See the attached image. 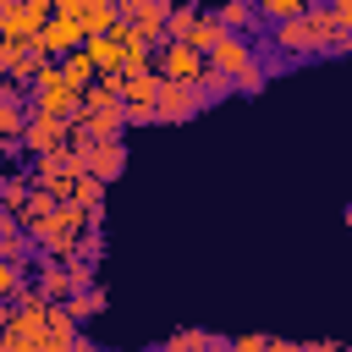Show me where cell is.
<instances>
[{
	"label": "cell",
	"instance_id": "obj_1",
	"mask_svg": "<svg viewBox=\"0 0 352 352\" xmlns=\"http://www.w3.org/2000/svg\"><path fill=\"white\" fill-rule=\"evenodd\" d=\"M28 220V231H33V248L44 253V258H72L77 253V242H82V231L88 226H99L88 209H77L72 198H60L55 209H44V214H22Z\"/></svg>",
	"mask_w": 352,
	"mask_h": 352
},
{
	"label": "cell",
	"instance_id": "obj_2",
	"mask_svg": "<svg viewBox=\"0 0 352 352\" xmlns=\"http://www.w3.org/2000/svg\"><path fill=\"white\" fill-rule=\"evenodd\" d=\"M28 99H33V110H44V116H66V121H77V116H82V88L66 77V66H60V60H44V66L33 72Z\"/></svg>",
	"mask_w": 352,
	"mask_h": 352
},
{
	"label": "cell",
	"instance_id": "obj_3",
	"mask_svg": "<svg viewBox=\"0 0 352 352\" xmlns=\"http://www.w3.org/2000/svg\"><path fill=\"white\" fill-rule=\"evenodd\" d=\"M154 72H160L165 82H198V77L209 72V55H204L198 44H176V38H165V44L154 50Z\"/></svg>",
	"mask_w": 352,
	"mask_h": 352
},
{
	"label": "cell",
	"instance_id": "obj_4",
	"mask_svg": "<svg viewBox=\"0 0 352 352\" xmlns=\"http://www.w3.org/2000/svg\"><path fill=\"white\" fill-rule=\"evenodd\" d=\"M88 165L72 154V148H55V154H33V165H28V176L38 182V187H50L55 198H72V182L82 176Z\"/></svg>",
	"mask_w": 352,
	"mask_h": 352
},
{
	"label": "cell",
	"instance_id": "obj_5",
	"mask_svg": "<svg viewBox=\"0 0 352 352\" xmlns=\"http://www.w3.org/2000/svg\"><path fill=\"white\" fill-rule=\"evenodd\" d=\"M160 88H165V77H160L154 66L126 72V121H132V126L160 121Z\"/></svg>",
	"mask_w": 352,
	"mask_h": 352
},
{
	"label": "cell",
	"instance_id": "obj_6",
	"mask_svg": "<svg viewBox=\"0 0 352 352\" xmlns=\"http://www.w3.org/2000/svg\"><path fill=\"white\" fill-rule=\"evenodd\" d=\"M55 16V0H16V6H0V33L6 38H38Z\"/></svg>",
	"mask_w": 352,
	"mask_h": 352
},
{
	"label": "cell",
	"instance_id": "obj_7",
	"mask_svg": "<svg viewBox=\"0 0 352 352\" xmlns=\"http://www.w3.org/2000/svg\"><path fill=\"white\" fill-rule=\"evenodd\" d=\"M116 6H121V22H132V28H138V38H148V44H165L176 0H116Z\"/></svg>",
	"mask_w": 352,
	"mask_h": 352
},
{
	"label": "cell",
	"instance_id": "obj_8",
	"mask_svg": "<svg viewBox=\"0 0 352 352\" xmlns=\"http://www.w3.org/2000/svg\"><path fill=\"white\" fill-rule=\"evenodd\" d=\"M270 44H275L280 55H324V50H319V22H314V11L286 16V22H270Z\"/></svg>",
	"mask_w": 352,
	"mask_h": 352
},
{
	"label": "cell",
	"instance_id": "obj_9",
	"mask_svg": "<svg viewBox=\"0 0 352 352\" xmlns=\"http://www.w3.org/2000/svg\"><path fill=\"white\" fill-rule=\"evenodd\" d=\"M209 66H220L226 77H236V82H242V77H248V72L258 66V50H253V44H248V38L236 33V28H226V38H220V44L209 50Z\"/></svg>",
	"mask_w": 352,
	"mask_h": 352
},
{
	"label": "cell",
	"instance_id": "obj_10",
	"mask_svg": "<svg viewBox=\"0 0 352 352\" xmlns=\"http://www.w3.org/2000/svg\"><path fill=\"white\" fill-rule=\"evenodd\" d=\"M66 143H72V121L33 110V121H28V132H22V148H28V154H55V148H66Z\"/></svg>",
	"mask_w": 352,
	"mask_h": 352
},
{
	"label": "cell",
	"instance_id": "obj_11",
	"mask_svg": "<svg viewBox=\"0 0 352 352\" xmlns=\"http://www.w3.org/2000/svg\"><path fill=\"white\" fill-rule=\"evenodd\" d=\"M50 55L38 50V44H28V38H0V72H6V82H33V72L44 66Z\"/></svg>",
	"mask_w": 352,
	"mask_h": 352
},
{
	"label": "cell",
	"instance_id": "obj_12",
	"mask_svg": "<svg viewBox=\"0 0 352 352\" xmlns=\"http://www.w3.org/2000/svg\"><path fill=\"white\" fill-rule=\"evenodd\" d=\"M33 44H38L50 60H66L72 50H82V44H88V28H82V22H66V16H50V28H44Z\"/></svg>",
	"mask_w": 352,
	"mask_h": 352
},
{
	"label": "cell",
	"instance_id": "obj_13",
	"mask_svg": "<svg viewBox=\"0 0 352 352\" xmlns=\"http://www.w3.org/2000/svg\"><path fill=\"white\" fill-rule=\"evenodd\" d=\"M204 110V99H198V82H165L160 88V121H192Z\"/></svg>",
	"mask_w": 352,
	"mask_h": 352
},
{
	"label": "cell",
	"instance_id": "obj_14",
	"mask_svg": "<svg viewBox=\"0 0 352 352\" xmlns=\"http://www.w3.org/2000/svg\"><path fill=\"white\" fill-rule=\"evenodd\" d=\"M33 286H38V292H44V297H50V302H66V297H72V292H82V286H77V275H72V264H66V258H50V264H38V280H33Z\"/></svg>",
	"mask_w": 352,
	"mask_h": 352
},
{
	"label": "cell",
	"instance_id": "obj_15",
	"mask_svg": "<svg viewBox=\"0 0 352 352\" xmlns=\"http://www.w3.org/2000/svg\"><path fill=\"white\" fill-rule=\"evenodd\" d=\"M121 165H126V148H121V138H99V143L88 148V176H99V182H116V176H121Z\"/></svg>",
	"mask_w": 352,
	"mask_h": 352
},
{
	"label": "cell",
	"instance_id": "obj_16",
	"mask_svg": "<svg viewBox=\"0 0 352 352\" xmlns=\"http://www.w3.org/2000/svg\"><path fill=\"white\" fill-rule=\"evenodd\" d=\"M77 121H82V126H88L94 138H121V132L132 126V121H126V104H104V110H82Z\"/></svg>",
	"mask_w": 352,
	"mask_h": 352
},
{
	"label": "cell",
	"instance_id": "obj_17",
	"mask_svg": "<svg viewBox=\"0 0 352 352\" xmlns=\"http://www.w3.org/2000/svg\"><path fill=\"white\" fill-rule=\"evenodd\" d=\"M28 242H33L28 220L22 214H6L0 220V258H28Z\"/></svg>",
	"mask_w": 352,
	"mask_h": 352
},
{
	"label": "cell",
	"instance_id": "obj_18",
	"mask_svg": "<svg viewBox=\"0 0 352 352\" xmlns=\"http://www.w3.org/2000/svg\"><path fill=\"white\" fill-rule=\"evenodd\" d=\"M72 204H77V209H88V214H94V220H99V209H104V182H99V176H88V170H82V176H77V182H72Z\"/></svg>",
	"mask_w": 352,
	"mask_h": 352
},
{
	"label": "cell",
	"instance_id": "obj_19",
	"mask_svg": "<svg viewBox=\"0 0 352 352\" xmlns=\"http://www.w3.org/2000/svg\"><path fill=\"white\" fill-rule=\"evenodd\" d=\"M0 297L6 302L28 297V258H0Z\"/></svg>",
	"mask_w": 352,
	"mask_h": 352
},
{
	"label": "cell",
	"instance_id": "obj_20",
	"mask_svg": "<svg viewBox=\"0 0 352 352\" xmlns=\"http://www.w3.org/2000/svg\"><path fill=\"white\" fill-rule=\"evenodd\" d=\"M214 16H220L226 28H236V33H248V28L258 22V6H253V0H220Z\"/></svg>",
	"mask_w": 352,
	"mask_h": 352
},
{
	"label": "cell",
	"instance_id": "obj_21",
	"mask_svg": "<svg viewBox=\"0 0 352 352\" xmlns=\"http://www.w3.org/2000/svg\"><path fill=\"white\" fill-rule=\"evenodd\" d=\"M116 22H121V6H116V0H88V11H82L88 38H94V33H110Z\"/></svg>",
	"mask_w": 352,
	"mask_h": 352
},
{
	"label": "cell",
	"instance_id": "obj_22",
	"mask_svg": "<svg viewBox=\"0 0 352 352\" xmlns=\"http://www.w3.org/2000/svg\"><path fill=\"white\" fill-rule=\"evenodd\" d=\"M226 94H236V77H226L220 66H209V72L198 77V99H204V104H220Z\"/></svg>",
	"mask_w": 352,
	"mask_h": 352
},
{
	"label": "cell",
	"instance_id": "obj_23",
	"mask_svg": "<svg viewBox=\"0 0 352 352\" xmlns=\"http://www.w3.org/2000/svg\"><path fill=\"white\" fill-rule=\"evenodd\" d=\"M198 22H204V11H198V6H176V11H170V33H165V38L187 44V38L198 33Z\"/></svg>",
	"mask_w": 352,
	"mask_h": 352
},
{
	"label": "cell",
	"instance_id": "obj_24",
	"mask_svg": "<svg viewBox=\"0 0 352 352\" xmlns=\"http://www.w3.org/2000/svg\"><path fill=\"white\" fill-rule=\"evenodd\" d=\"M60 66H66V77H72L77 88H88V82L99 77V66H94V55H88V44H82V50H72V55H66Z\"/></svg>",
	"mask_w": 352,
	"mask_h": 352
},
{
	"label": "cell",
	"instance_id": "obj_25",
	"mask_svg": "<svg viewBox=\"0 0 352 352\" xmlns=\"http://www.w3.org/2000/svg\"><path fill=\"white\" fill-rule=\"evenodd\" d=\"M33 176H11L6 182V214H28V204H33Z\"/></svg>",
	"mask_w": 352,
	"mask_h": 352
},
{
	"label": "cell",
	"instance_id": "obj_26",
	"mask_svg": "<svg viewBox=\"0 0 352 352\" xmlns=\"http://www.w3.org/2000/svg\"><path fill=\"white\" fill-rule=\"evenodd\" d=\"M66 308H72V319H94V314L104 308V292H99V286H82V292L66 297Z\"/></svg>",
	"mask_w": 352,
	"mask_h": 352
},
{
	"label": "cell",
	"instance_id": "obj_27",
	"mask_svg": "<svg viewBox=\"0 0 352 352\" xmlns=\"http://www.w3.org/2000/svg\"><path fill=\"white\" fill-rule=\"evenodd\" d=\"M214 336H204V330H176L170 341H165V352H204Z\"/></svg>",
	"mask_w": 352,
	"mask_h": 352
},
{
	"label": "cell",
	"instance_id": "obj_28",
	"mask_svg": "<svg viewBox=\"0 0 352 352\" xmlns=\"http://www.w3.org/2000/svg\"><path fill=\"white\" fill-rule=\"evenodd\" d=\"M6 352H38V341H33V330H22L16 319H6V341H0Z\"/></svg>",
	"mask_w": 352,
	"mask_h": 352
},
{
	"label": "cell",
	"instance_id": "obj_29",
	"mask_svg": "<svg viewBox=\"0 0 352 352\" xmlns=\"http://www.w3.org/2000/svg\"><path fill=\"white\" fill-rule=\"evenodd\" d=\"M82 11H88V0H55V16H66V22H82Z\"/></svg>",
	"mask_w": 352,
	"mask_h": 352
},
{
	"label": "cell",
	"instance_id": "obj_30",
	"mask_svg": "<svg viewBox=\"0 0 352 352\" xmlns=\"http://www.w3.org/2000/svg\"><path fill=\"white\" fill-rule=\"evenodd\" d=\"M270 352H308V346H297V341H270Z\"/></svg>",
	"mask_w": 352,
	"mask_h": 352
},
{
	"label": "cell",
	"instance_id": "obj_31",
	"mask_svg": "<svg viewBox=\"0 0 352 352\" xmlns=\"http://www.w3.org/2000/svg\"><path fill=\"white\" fill-rule=\"evenodd\" d=\"M226 346H231V341H209V346H204V352H226Z\"/></svg>",
	"mask_w": 352,
	"mask_h": 352
},
{
	"label": "cell",
	"instance_id": "obj_32",
	"mask_svg": "<svg viewBox=\"0 0 352 352\" xmlns=\"http://www.w3.org/2000/svg\"><path fill=\"white\" fill-rule=\"evenodd\" d=\"M346 231H352V204H346Z\"/></svg>",
	"mask_w": 352,
	"mask_h": 352
},
{
	"label": "cell",
	"instance_id": "obj_33",
	"mask_svg": "<svg viewBox=\"0 0 352 352\" xmlns=\"http://www.w3.org/2000/svg\"><path fill=\"white\" fill-rule=\"evenodd\" d=\"M148 352H165V346H148Z\"/></svg>",
	"mask_w": 352,
	"mask_h": 352
},
{
	"label": "cell",
	"instance_id": "obj_34",
	"mask_svg": "<svg viewBox=\"0 0 352 352\" xmlns=\"http://www.w3.org/2000/svg\"><path fill=\"white\" fill-rule=\"evenodd\" d=\"M346 55H352V50H346Z\"/></svg>",
	"mask_w": 352,
	"mask_h": 352
}]
</instances>
